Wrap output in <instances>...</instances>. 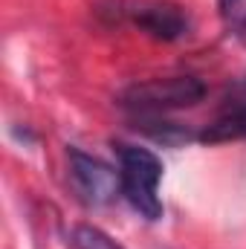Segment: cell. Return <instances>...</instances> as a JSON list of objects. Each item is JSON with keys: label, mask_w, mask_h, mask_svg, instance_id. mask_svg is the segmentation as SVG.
Wrapping results in <instances>:
<instances>
[{"label": "cell", "mask_w": 246, "mask_h": 249, "mask_svg": "<svg viewBox=\"0 0 246 249\" xmlns=\"http://www.w3.org/2000/svg\"><path fill=\"white\" fill-rule=\"evenodd\" d=\"M119 157V180H122L124 200L139 212L145 220H159L162 217V200H159V180H162V160L139 145H116Z\"/></svg>", "instance_id": "6da1fadb"}, {"label": "cell", "mask_w": 246, "mask_h": 249, "mask_svg": "<svg viewBox=\"0 0 246 249\" xmlns=\"http://www.w3.org/2000/svg\"><path fill=\"white\" fill-rule=\"evenodd\" d=\"M206 84L197 75H168V78H148L136 81L122 90L119 105L139 116H159L168 110L194 107L206 99Z\"/></svg>", "instance_id": "7a4b0ae2"}, {"label": "cell", "mask_w": 246, "mask_h": 249, "mask_svg": "<svg viewBox=\"0 0 246 249\" xmlns=\"http://www.w3.org/2000/svg\"><path fill=\"white\" fill-rule=\"evenodd\" d=\"M67 177L84 206H107L116 191H122L119 171L99 157L84 154L81 148H67Z\"/></svg>", "instance_id": "3957f363"}, {"label": "cell", "mask_w": 246, "mask_h": 249, "mask_svg": "<svg viewBox=\"0 0 246 249\" xmlns=\"http://www.w3.org/2000/svg\"><path fill=\"white\" fill-rule=\"evenodd\" d=\"M124 15L133 26H139L145 35L157 41H180L188 35L191 20L177 3L165 0H130L124 3Z\"/></svg>", "instance_id": "277c9868"}, {"label": "cell", "mask_w": 246, "mask_h": 249, "mask_svg": "<svg viewBox=\"0 0 246 249\" xmlns=\"http://www.w3.org/2000/svg\"><path fill=\"white\" fill-rule=\"evenodd\" d=\"M197 139L206 142V145H223V142L246 139V105L229 110V113H223L220 119H214L211 124H206L197 133Z\"/></svg>", "instance_id": "5b68a950"}, {"label": "cell", "mask_w": 246, "mask_h": 249, "mask_svg": "<svg viewBox=\"0 0 246 249\" xmlns=\"http://www.w3.org/2000/svg\"><path fill=\"white\" fill-rule=\"evenodd\" d=\"M72 249H122V244H116L107 232H102L99 226H75L72 229Z\"/></svg>", "instance_id": "8992f818"}, {"label": "cell", "mask_w": 246, "mask_h": 249, "mask_svg": "<svg viewBox=\"0 0 246 249\" xmlns=\"http://www.w3.org/2000/svg\"><path fill=\"white\" fill-rule=\"evenodd\" d=\"M217 3H220V12H223V15H229V12H235V9H238V3H241V0H217Z\"/></svg>", "instance_id": "52a82bcc"}, {"label": "cell", "mask_w": 246, "mask_h": 249, "mask_svg": "<svg viewBox=\"0 0 246 249\" xmlns=\"http://www.w3.org/2000/svg\"><path fill=\"white\" fill-rule=\"evenodd\" d=\"M241 41L246 44V18H244V23H241Z\"/></svg>", "instance_id": "ba28073f"}]
</instances>
